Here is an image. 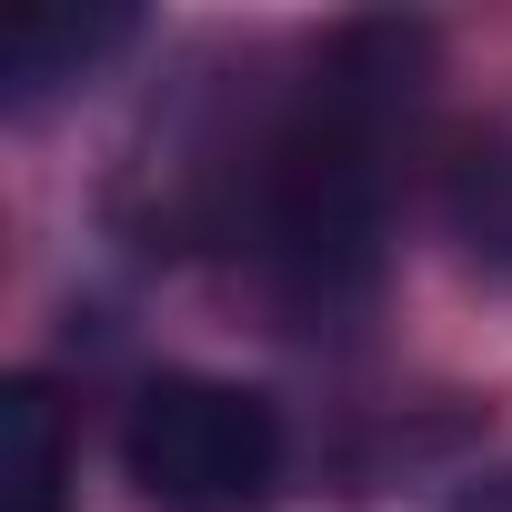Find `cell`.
<instances>
[{"label": "cell", "instance_id": "6da1fadb", "mask_svg": "<svg viewBox=\"0 0 512 512\" xmlns=\"http://www.w3.org/2000/svg\"><path fill=\"white\" fill-rule=\"evenodd\" d=\"M121 462L161 512H251L282 482V412L251 382L161 372L121 422Z\"/></svg>", "mask_w": 512, "mask_h": 512}, {"label": "cell", "instance_id": "3957f363", "mask_svg": "<svg viewBox=\"0 0 512 512\" xmlns=\"http://www.w3.org/2000/svg\"><path fill=\"white\" fill-rule=\"evenodd\" d=\"M0 512H71V422L41 372L0 382Z\"/></svg>", "mask_w": 512, "mask_h": 512}, {"label": "cell", "instance_id": "7a4b0ae2", "mask_svg": "<svg viewBox=\"0 0 512 512\" xmlns=\"http://www.w3.org/2000/svg\"><path fill=\"white\" fill-rule=\"evenodd\" d=\"M121 41H131V11H21L11 41H0V101H11V111H41L51 91L91 81Z\"/></svg>", "mask_w": 512, "mask_h": 512}]
</instances>
